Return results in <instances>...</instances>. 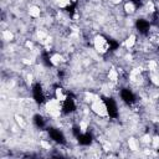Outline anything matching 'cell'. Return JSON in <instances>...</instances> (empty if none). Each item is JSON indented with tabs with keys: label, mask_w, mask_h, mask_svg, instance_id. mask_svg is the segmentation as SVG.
<instances>
[{
	"label": "cell",
	"mask_w": 159,
	"mask_h": 159,
	"mask_svg": "<svg viewBox=\"0 0 159 159\" xmlns=\"http://www.w3.org/2000/svg\"><path fill=\"white\" fill-rule=\"evenodd\" d=\"M92 45H93V48L101 55H104L111 50V41L103 35H96L92 40Z\"/></svg>",
	"instance_id": "cell-1"
},
{
	"label": "cell",
	"mask_w": 159,
	"mask_h": 159,
	"mask_svg": "<svg viewBox=\"0 0 159 159\" xmlns=\"http://www.w3.org/2000/svg\"><path fill=\"white\" fill-rule=\"evenodd\" d=\"M91 111L93 114H96L99 118H106L108 117V111H107V106L106 102L101 98H96L91 102Z\"/></svg>",
	"instance_id": "cell-2"
}]
</instances>
